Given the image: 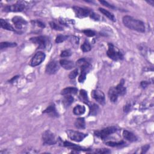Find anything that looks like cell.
Masks as SVG:
<instances>
[{
    "mask_svg": "<svg viewBox=\"0 0 154 154\" xmlns=\"http://www.w3.org/2000/svg\"><path fill=\"white\" fill-rule=\"evenodd\" d=\"M123 23L129 29L135 30L140 33L145 31V26L142 21L134 19L129 16H125L122 19Z\"/></svg>",
    "mask_w": 154,
    "mask_h": 154,
    "instance_id": "cell-1",
    "label": "cell"
},
{
    "mask_svg": "<svg viewBox=\"0 0 154 154\" xmlns=\"http://www.w3.org/2000/svg\"><path fill=\"white\" fill-rule=\"evenodd\" d=\"M107 55L113 60H122L123 58V54L121 53V51L114 47V45L111 43L108 44Z\"/></svg>",
    "mask_w": 154,
    "mask_h": 154,
    "instance_id": "cell-2",
    "label": "cell"
},
{
    "mask_svg": "<svg viewBox=\"0 0 154 154\" xmlns=\"http://www.w3.org/2000/svg\"><path fill=\"white\" fill-rule=\"evenodd\" d=\"M30 41L33 43L37 45L39 49H46L48 47L49 48V45L50 44L48 38L45 36H38L31 38Z\"/></svg>",
    "mask_w": 154,
    "mask_h": 154,
    "instance_id": "cell-3",
    "label": "cell"
},
{
    "mask_svg": "<svg viewBox=\"0 0 154 154\" xmlns=\"http://www.w3.org/2000/svg\"><path fill=\"white\" fill-rule=\"evenodd\" d=\"M66 133L68 137H69L71 140L77 142L83 141L87 136V134L80 133L79 132V131H76L71 129L66 131Z\"/></svg>",
    "mask_w": 154,
    "mask_h": 154,
    "instance_id": "cell-4",
    "label": "cell"
},
{
    "mask_svg": "<svg viewBox=\"0 0 154 154\" xmlns=\"http://www.w3.org/2000/svg\"><path fill=\"white\" fill-rule=\"evenodd\" d=\"M117 130V129L116 127H109L99 131H95V134L96 136L98 137L104 139L107 137L108 135L116 133Z\"/></svg>",
    "mask_w": 154,
    "mask_h": 154,
    "instance_id": "cell-5",
    "label": "cell"
},
{
    "mask_svg": "<svg viewBox=\"0 0 154 154\" xmlns=\"http://www.w3.org/2000/svg\"><path fill=\"white\" fill-rule=\"evenodd\" d=\"M42 140L45 145H53L57 143L55 135L49 130L45 131L42 135Z\"/></svg>",
    "mask_w": 154,
    "mask_h": 154,
    "instance_id": "cell-6",
    "label": "cell"
},
{
    "mask_svg": "<svg viewBox=\"0 0 154 154\" xmlns=\"http://www.w3.org/2000/svg\"><path fill=\"white\" fill-rule=\"evenodd\" d=\"M25 8V5L21 3V2H18L15 4L5 6L4 8V11L5 12H22Z\"/></svg>",
    "mask_w": 154,
    "mask_h": 154,
    "instance_id": "cell-7",
    "label": "cell"
},
{
    "mask_svg": "<svg viewBox=\"0 0 154 154\" xmlns=\"http://www.w3.org/2000/svg\"><path fill=\"white\" fill-rule=\"evenodd\" d=\"M45 59V54L43 52L39 51V52H37L35 55H34L33 57L31 59L30 62V65L33 67L37 66L39 65H41L42 61H44Z\"/></svg>",
    "mask_w": 154,
    "mask_h": 154,
    "instance_id": "cell-8",
    "label": "cell"
},
{
    "mask_svg": "<svg viewBox=\"0 0 154 154\" xmlns=\"http://www.w3.org/2000/svg\"><path fill=\"white\" fill-rule=\"evenodd\" d=\"M73 10L76 15V16L79 18H85V17L88 16L89 15H90V14L92 13L90 11L87 9H84V8L77 7V6L73 7Z\"/></svg>",
    "mask_w": 154,
    "mask_h": 154,
    "instance_id": "cell-9",
    "label": "cell"
},
{
    "mask_svg": "<svg viewBox=\"0 0 154 154\" xmlns=\"http://www.w3.org/2000/svg\"><path fill=\"white\" fill-rule=\"evenodd\" d=\"M60 69V65L55 61L49 62L46 67V72L49 75H53Z\"/></svg>",
    "mask_w": 154,
    "mask_h": 154,
    "instance_id": "cell-10",
    "label": "cell"
},
{
    "mask_svg": "<svg viewBox=\"0 0 154 154\" xmlns=\"http://www.w3.org/2000/svg\"><path fill=\"white\" fill-rule=\"evenodd\" d=\"M92 96L93 98L101 104L105 103V95L101 90H95L92 92Z\"/></svg>",
    "mask_w": 154,
    "mask_h": 154,
    "instance_id": "cell-11",
    "label": "cell"
},
{
    "mask_svg": "<svg viewBox=\"0 0 154 154\" xmlns=\"http://www.w3.org/2000/svg\"><path fill=\"white\" fill-rule=\"evenodd\" d=\"M12 22H13L16 29L18 30H22L27 24L26 21L19 16L14 17L12 19Z\"/></svg>",
    "mask_w": 154,
    "mask_h": 154,
    "instance_id": "cell-12",
    "label": "cell"
},
{
    "mask_svg": "<svg viewBox=\"0 0 154 154\" xmlns=\"http://www.w3.org/2000/svg\"><path fill=\"white\" fill-rule=\"evenodd\" d=\"M60 65L66 70L72 69V68H73L74 66H75V64H74L73 61L64 59L61 60L60 61Z\"/></svg>",
    "mask_w": 154,
    "mask_h": 154,
    "instance_id": "cell-13",
    "label": "cell"
},
{
    "mask_svg": "<svg viewBox=\"0 0 154 154\" xmlns=\"http://www.w3.org/2000/svg\"><path fill=\"white\" fill-rule=\"evenodd\" d=\"M108 96H109L111 102H115L117 101L119 94L117 92L116 87H111L110 89L109 92H108Z\"/></svg>",
    "mask_w": 154,
    "mask_h": 154,
    "instance_id": "cell-14",
    "label": "cell"
},
{
    "mask_svg": "<svg viewBox=\"0 0 154 154\" xmlns=\"http://www.w3.org/2000/svg\"><path fill=\"white\" fill-rule=\"evenodd\" d=\"M123 136L125 139L131 142H133V141H135L137 140V137L133 133L129 132V131L127 130L123 131Z\"/></svg>",
    "mask_w": 154,
    "mask_h": 154,
    "instance_id": "cell-15",
    "label": "cell"
},
{
    "mask_svg": "<svg viewBox=\"0 0 154 154\" xmlns=\"http://www.w3.org/2000/svg\"><path fill=\"white\" fill-rule=\"evenodd\" d=\"M123 84H124V80L122 79V80L121 81V83H120L116 87H115L119 95L123 96L125 93H126L127 89L124 87Z\"/></svg>",
    "mask_w": 154,
    "mask_h": 154,
    "instance_id": "cell-16",
    "label": "cell"
},
{
    "mask_svg": "<svg viewBox=\"0 0 154 154\" xmlns=\"http://www.w3.org/2000/svg\"><path fill=\"white\" fill-rule=\"evenodd\" d=\"M78 89L75 87H67L62 90L61 94L62 95H75L77 93Z\"/></svg>",
    "mask_w": 154,
    "mask_h": 154,
    "instance_id": "cell-17",
    "label": "cell"
},
{
    "mask_svg": "<svg viewBox=\"0 0 154 154\" xmlns=\"http://www.w3.org/2000/svg\"><path fill=\"white\" fill-rule=\"evenodd\" d=\"M85 111V108L84 106L77 105L73 108V112L75 115H81Z\"/></svg>",
    "mask_w": 154,
    "mask_h": 154,
    "instance_id": "cell-18",
    "label": "cell"
},
{
    "mask_svg": "<svg viewBox=\"0 0 154 154\" xmlns=\"http://www.w3.org/2000/svg\"><path fill=\"white\" fill-rule=\"evenodd\" d=\"M43 113L49 114V115H50L51 116H58L57 113V112H56L54 105H49L46 110H45L43 111Z\"/></svg>",
    "mask_w": 154,
    "mask_h": 154,
    "instance_id": "cell-19",
    "label": "cell"
},
{
    "mask_svg": "<svg viewBox=\"0 0 154 154\" xmlns=\"http://www.w3.org/2000/svg\"><path fill=\"white\" fill-rule=\"evenodd\" d=\"M99 10L100 11V12L104 15L105 16H107L108 18H109L110 20H111L113 22H115L116 21V19L115 18V16H114V15L113 13H111V12H108V10L104 9H102V8H99Z\"/></svg>",
    "mask_w": 154,
    "mask_h": 154,
    "instance_id": "cell-20",
    "label": "cell"
},
{
    "mask_svg": "<svg viewBox=\"0 0 154 154\" xmlns=\"http://www.w3.org/2000/svg\"><path fill=\"white\" fill-rule=\"evenodd\" d=\"M0 25H1V27L4 30L12 31H15L14 28L12 25H11L10 24H9L7 21H5V20L3 19H1V20H0Z\"/></svg>",
    "mask_w": 154,
    "mask_h": 154,
    "instance_id": "cell-21",
    "label": "cell"
},
{
    "mask_svg": "<svg viewBox=\"0 0 154 154\" xmlns=\"http://www.w3.org/2000/svg\"><path fill=\"white\" fill-rule=\"evenodd\" d=\"M74 125H75V127L76 128H77L78 129H84V128H85V123L84 119L83 118V117L78 118L75 121Z\"/></svg>",
    "mask_w": 154,
    "mask_h": 154,
    "instance_id": "cell-22",
    "label": "cell"
},
{
    "mask_svg": "<svg viewBox=\"0 0 154 154\" xmlns=\"http://www.w3.org/2000/svg\"><path fill=\"white\" fill-rule=\"evenodd\" d=\"M65 96L63 99V104L65 107H67L70 106L73 101V98L71 95H65Z\"/></svg>",
    "mask_w": 154,
    "mask_h": 154,
    "instance_id": "cell-23",
    "label": "cell"
},
{
    "mask_svg": "<svg viewBox=\"0 0 154 154\" xmlns=\"http://www.w3.org/2000/svg\"><path fill=\"white\" fill-rule=\"evenodd\" d=\"M90 106V112H89V116H95L98 113L99 107L95 104H93Z\"/></svg>",
    "mask_w": 154,
    "mask_h": 154,
    "instance_id": "cell-24",
    "label": "cell"
},
{
    "mask_svg": "<svg viewBox=\"0 0 154 154\" xmlns=\"http://www.w3.org/2000/svg\"><path fill=\"white\" fill-rule=\"evenodd\" d=\"M16 43H11V42H1L0 43V48L1 49L7 48H13L16 47Z\"/></svg>",
    "mask_w": 154,
    "mask_h": 154,
    "instance_id": "cell-25",
    "label": "cell"
},
{
    "mask_svg": "<svg viewBox=\"0 0 154 154\" xmlns=\"http://www.w3.org/2000/svg\"><path fill=\"white\" fill-rule=\"evenodd\" d=\"M79 96L81 98L82 100L85 102V104H89V98L87 96V93L84 90H81L80 92H79Z\"/></svg>",
    "mask_w": 154,
    "mask_h": 154,
    "instance_id": "cell-26",
    "label": "cell"
},
{
    "mask_svg": "<svg viewBox=\"0 0 154 154\" xmlns=\"http://www.w3.org/2000/svg\"><path fill=\"white\" fill-rule=\"evenodd\" d=\"M106 145L108 146H111V147H117V146H121L125 144V142L122 141H119V142H113V141H108L106 142Z\"/></svg>",
    "mask_w": 154,
    "mask_h": 154,
    "instance_id": "cell-27",
    "label": "cell"
},
{
    "mask_svg": "<svg viewBox=\"0 0 154 154\" xmlns=\"http://www.w3.org/2000/svg\"><path fill=\"white\" fill-rule=\"evenodd\" d=\"M81 50L84 53L89 52L92 49L90 43L88 42H85L82 45H81Z\"/></svg>",
    "mask_w": 154,
    "mask_h": 154,
    "instance_id": "cell-28",
    "label": "cell"
},
{
    "mask_svg": "<svg viewBox=\"0 0 154 154\" xmlns=\"http://www.w3.org/2000/svg\"><path fill=\"white\" fill-rule=\"evenodd\" d=\"M49 25H50L51 27L55 30H57V31H62L63 30V28L61 27H60L58 24H57L54 22H51L49 23Z\"/></svg>",
    "mask_w": 154,
    "mask_h": 154,
    "instance_id": "cell-29",
    "label": "cell"
},
{
    "mask_svg": "<svg viewBox=\"0 0 154 154\" xmlns=\"http://www.w3.org/2000/svg\"><path fill=\"white\" fill-rule=\"evenodd\" d=\"M67 39V36H66L59 35L57 37H56L55 42H56V43H61V42H63L65 41H66V40Z\"/></svg>",
    "mask_w": 154,
    "mask_h": 154,
    "instance_id": "cell-30",
    "label": "cell"
},
{
    "mask_svg": "<svg viewBox=\"0 0 154 154\" xmlns=\"http://www.w3.org/2000/svg\"><path fill=\"white\" fill-rule=\"evenodd\" d=\"M78 75V70L77 69L73 70L72 72H71L69 75V77L70 79H74L77 77V76Z\"/></svg>",
    "mask_w": 154,
    "mask_h": 154,
    "instance_id": "cell-31",
    "label": "cell"
},
{
    "mask_svg": "<svg viewBox=\"0 0 154 154\" xmlns=\"http://www.w3.org/2000/svg\"><path fill=\"white\" fill-rule=\"evenodd\" d=\"M83 33L85 36H87L88 37H93L95 35V33L93 31L90 30H84Z\"/></svg>",
    "mask_w": 154,
    "mask_h": 154,
    "instance_id": "cell-32",
    "label": "cell"
},
{
    "mask_svg": "<svg viewBox=\"0 0 154 154\" xmlns=\"http://www.w3.org/2000/svg\"><path fill=\"white\" fill-rule=\"evenodd\" d=\"M72 54L71 51L69 50H65L63 51H62L60 56L61 57H69L71 56Z\"/></svg>",
    "mask_w": 154,
    "mask_h": 154,
    "instance_id": "cell-33",
    "label": "cell"
},
{
    "mask_svg": "<svg viewBox=\"0 0 154 154\" xmlns=\"http://www.w3.org/2000/svg\"><path fill=\"white\" fill-rule=\"evenodd\" d=\"M96 153H101V154H105V153H109L111 151L108 149H99L96 150Z\"/></svg>",
    "mask_w": 154,
    "mask_h": 154,
    "instance_id": "cell-34",
    "label": "cell"
},
{
    "mask_svg": "<svg viewBox=\"0 0 154 154\" xmlns=\"http://www.w3.org/2000/svg\"><path fill=\"white\" fill-rule=\"evenodd\" d=\"M99 3H100L101 4H102V5H105V6L108 7V8H110V9H115V7L113 6L112 5H111L110 4H109L108 2L105 1H99Z\"/></svg>",
    "mask_w": 154,
    "mask_h": 154,
    "instance_id": "cell-35",
    "label": "cell"
},
{
    "mask_svg": "<svg viewBox=\"0 0 154 154\" xmlns=\"http://www.w3.org/2000/svg\"><path fill=\"white\" fill-rule=\"evenodd\" d=\"M32 22H34V24H37V26L41 27V28H45V24L43 23V22H41V21H33Z\"/></svg>",
    "mask_w": 154,
    "mask_h": 154,
    "instance_id": "cell-36",
    "label": "cell"
},
{
    "mask_svg": "<svg viewBox=\"0 0 154 154\" xmlns=\"http://www.w3.org/2000/svg\"><path fill=\"white\" fill-rule=\"evenodd\" d=\"M150 147V146L149 145H145L144 146H143L142 148H141V153H146V151H148V149H149Z\"/></svg>",
    "mask_w": 154,
    "mask_h": 154,
    "instance_id": "cell-37",
    "label": "cell"
},
{
    "mask_svg": "<svg viewBox=\"0 0 154 154\" xmlns=\"http://www.w3.org/2000/svg\"><path fill=\"white\" fill-rule=\"evenodd\" d=\"M90 17L92 18V19H95V20H98L99 19V16L97 15V14H95L93 13H92L90 14Z\"/></svg>",
    "mask_w": 154,
    "mask_h": 154,
    "instance_id": "cell-38",
    "label": "cell"
},
{
    "mask_svg": "<svg viewBox=\"0 0 154 154\" xmlns=\"http://www.w3.org/2000/svg\"><path fill=\"white\" fill-rule=\"evenodd\" d=\"M131 105L129 104H128L127 105H125L123 108V110L125 112H127V111H129L130 110V107Z\"/></svg>",
    "mask_w": 154,
    "mask_h": 154,
    "instance_id": "cell-39",
    "label": "cell"
},
{
    "mask_svg": "<svg viewBox=\"0 0 154 154\" xmlns=\"http://www.w3.org/2000/svg\"><path fill=\"white\" fill-rule=\"evenodd\" d=\"M148 83H147V81H142L141 83V85L143 87H146L147 86V85H148Z\"/></svg>",
    "mask_w": 154,
    "mask_h": 154,
    "instance_id": "cell-40",
    "label": "cell"
},
{
    "mask_svg": "<svg viewBox=\"0 0 154 154\" xmlns=\"http://www.w3.org/2000/svg\"><path fill=\"white\" fill-rule=\"evenodd\" d=\"M147 3H149L151 4L152 5H153V4H154L153 1H147Z\"/></svg>",
    "mask_w": 154,
    "mask_h": 154,
    "instance_id": "cell-41",
    "label": "cell"
}]
</instances>
